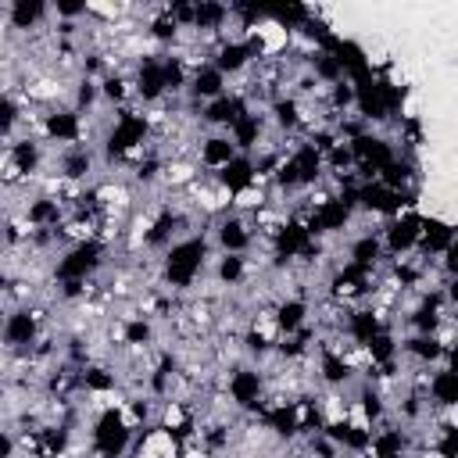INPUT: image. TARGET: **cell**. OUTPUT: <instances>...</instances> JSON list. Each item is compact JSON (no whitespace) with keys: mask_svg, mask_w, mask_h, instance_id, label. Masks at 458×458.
Instances as JSON below:
<instances>
[{"mask_svg":"<svg viewBox=\"0 0 458 458\" xmlns=\"http://www.w3.org/2000/svg\"><path fill=\"white\" fill-rule=\"evenodd\" d=\"M193 157H197L200 172L218 175L225 165H233V161L240 157V150H236V143H233V136H229V132H204V136L197 140Z\"/></svg>","mask_w":458,"mask_h":458,"instance_id":"cell-2","label":"cell"},{"mask_svg":"<svg viewBox=\"0 0 458 458\" xmlns=\"http://www.w3.org/2000/svg\"><path fill=\"white\" fill-rule=\"evenodd\" d=\"M383 250H386V258H408V254H415L419 250V236H422V215H415V211H404V215H397V218H390L386 225H383Z\"/></svg>","mask_w":458,"mask_h":458,"instance_id":"cell-1","label":"cell"},{"mask_svg":"<svg viewBox=\"0 0 458 458\" xmlns=\"http://www.w3.org/2000/svg\"><path fill=\"white\" fill-rule=\"evenodd\" d=\"M215 179H218V182L236 197L240 190H247V186H254V182H258V165H254V157H250V154H240V157H236L233 165H225Z\"/></svg>","mask_w":458,"mask_h":458,"instance_id":"cell-4","label":"cell"},{"mask_svg":"<svg viewBox=\"0 0 458 458\" xmlns=\"http://www.w3.org/2000/svg\"><path fill=\"white\" fill-rule=\"evenodd\" d=\"M222 93H229V79H225L211 61L200 64V68H193V75H190V89H186L190 100H197V104H211V100H218Z\"/></svg>","mask_w":458,"mask_h":458,"instance_id":"cell-3","label":"cell"}]
</instances>
